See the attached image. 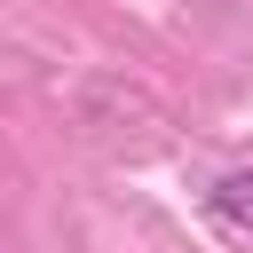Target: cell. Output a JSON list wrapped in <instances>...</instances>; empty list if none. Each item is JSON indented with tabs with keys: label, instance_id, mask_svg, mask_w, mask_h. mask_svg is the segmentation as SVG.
<instances>
[{
	"label": "cell",
	"instance_id": "6da1fadb",
	"mask_svg": "<svg viewBox=\"0 0 253 253\" xmlns=\"http://www.w3.org/2000/svg\"><path fill=\"white\" fill-rule=\"evenodd\" d=\"M213 213H221L229 229H245V237H253V166H237V174H221V182H213Z\"/></svg>",
	"mask_w": 253,
	"mask_h": 253
}]
</instances>
